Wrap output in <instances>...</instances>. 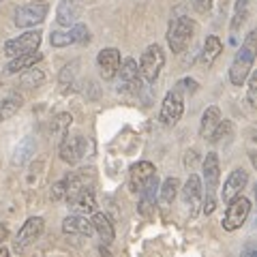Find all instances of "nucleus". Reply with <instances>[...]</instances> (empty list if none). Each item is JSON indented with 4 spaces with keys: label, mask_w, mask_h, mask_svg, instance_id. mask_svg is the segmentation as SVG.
<instances>
[{
    "label": "nucleus",
    "mask_w": 257,
    "mask_h": 257,
    "mask_svg": "<svg viewBox=\"0 0 257 257\" xmlns=\"http://www.w3.org/2000/svg\"><path fill=\"white\" fill-rule=\"evenodd\" d=\"M71 35H73V43H88L90 41V30H88L84 24H73V26H71Z\"/></svg>",
    "instance_id": "30"
},
{
    "label": "nucleus",
    "mask_w": 257,
    "mask_h": 257,
    "mask_svg": "<svg viewBox=\"0 0 257 257\" xmlns=\"http://www.w3.org/2000/svg\"><path fill=\"white\" fill-rule=\"evenodd\" d=\"M191 3H193V7H195L197 13H206V11H210L212 0H191Z\"/></svg>",
    "instance_id": "33"
},
{
    "label": "nucleus",
    "mask_w": 257,
    "mask_h": 257,
    "mask_svg": "<svg viewBox=\"0 0 257 257\" xmlns=\"http://www.w3.org/2000/svg\"><path fill=\"white\" fill-rule=\"evenodd\" d=\"M79 0H60L58 11H56V20H58L60 26H73L79 18Z\"/></svg>",
    "instance_id": "17"
},
{
    "label": "nucleus",
    "mask_w": 257,
    "mask_h": 257,
    "mask_svg": "<svg viewBox=\"0 0 257 257\" xmlns=\"http://www.w3.org/2000/svg\"><path fill=\"white\" fill-rule=\"evenodd\" d=\"M184 111V99H182V92L180 90H174L165 94L163 103H161V122H163L165 126H174L176 122L180 120Z\"/></svg>",
    "instance_id": "8"
},
{
    "label": "nucleus",
    "mask_w": 257,
    "mask_h": 257,
    "mask_svg": "<svg viewBox=\"0 0 257 257\" xmlns=\"http://www.w3.org/2000/svg\"><path fill=\"white\" fill-rule=\"evenodd\" d=\"M24 71H26V73H22V77H20L22 86L35 88V86H41V84H43V79H45L43 71H39V69H35V67H28V69H24Z\"/></svg>",
    "instance_id": "27"
},
{
    "label": "nucleus",
    "mask_w": 257,
    "mask_h": 257,
    "mask_svg": "<svg viewBox=\"0 0 257 257\" xmlns=\"http://www.w3.org/2000/svg\"><path fill=\"white\" fill-rule=\"evenodd\" d=\"M163 64H165V54H163V50H161V45H157V43L148 45L146 50H144L142 58H140V64H138L140 75L150 84L157 82V77L161 75Z\"/></svg>",
    "instance_id": "4"
},
{
    "label": "nucleus",
    "mask_w": 257,
    "mask_h": 257,
    "mask_svg": "<svg viewBox=\"0 0 257 257\" xmlns=\"http://www.w3.org/2000/svg\"><path fill=\"white\" fill-rule=\"evenodd\" d=\"M251 3H253V0H236V11H234V20H231V30H234V32L246 22Z\"/></svg>",
    "instance_id": "26"
},
{
    "label": "nucleus",
    "mask_w": 257,
    "mask_h": 257,
    "mask_svg": "<svg viewBox=\"0 0 257 257\" xmlns=\"http://www.w3.org/2000/svg\"><path fill=\"white\" fill-rule=\"evenodd\" d=\"M202 180H199V176L195 174H191L187 182H184V189H182V199H184V204L189 206V210L191 214H195L197 212V208L202 206V195H204V191H202Z\"/></svg>",
    "instance_id": "13"
},
{
    "label": "nucleus",
    "mask_w": 257,
    "mask_h": 257,
    "mask_svg": "<svg viewBox=\"0 0 257 257\" xmlns=\"http://www.w3.org/2000/svg\"><path fill=\"white\" fill-rule=\"evenodd\" d=\"M86 138L84 135H79V133H64L62 135V142H60V159L64 161V163H69V165H75L82 161V157L86 155Z\"/></svg>",
    "instance_id": "6"
},
{
    "label": "nucleus",
    "mask_w": 257,
    "mask_h": 257,
    "mask_svg": "<svg viewBox=\"0 0 257 257\" xmlns=\"http://www.w3.org/2000/svg\"><path fill=\"white\" fill-rule=\"evenodd\" d=\"M9 238V229H7V225H3L0 223V246L5 244V240Z\"/></svg>",
    "instance_id": "35"
},
{
    "label": "nucleus",
    "mask_w": 257,
    "mask_h": 257,
    "mask_svg": "<svg viewBox=\"0 0 257 257\" xmlns=\"http://www.w3.org/2000/svg\"><path fill=\"white\" fill-rule=\"evenodd\" d=\"M223 52V43H221V39L219 37H214L210 35L206 39V43H204V50H202V62L206 64V67H212L214 60L221 56Z\"/></svg>",
    "instance_id": "22"
},
{
    "label": "nucleus",
    "mask_w": 257,
    "mask_h": 257,
    "mask_svg": "<svg viewBox=\"0 0 257 257\" xmlns=\"http://www.w3.org/2000/svg\"><path fill=\"white\" fill-rule=\"evenodd\" d=\"M244 257H255V248H253V244H248V246L244 248Z\"/></svg>",
    "instance_id": "36"
},
{
    "label": "nucleus",
    "mask_w": 257,
    "mask_h": 257,
    "mask_svg": "<svg viewBox=\"0 0 257 257\" xmlns=\"http://www.w3.org/2000/svg\"><path fill=\"white\" fill-rule=\"evenodd\" d=\"M90 223H92V231H96V236L101 238V242L105 246H109L111 240H114V225H111L109 216L103 214V212H96Z\"/></svg>",
    "instance_id": "19"
},
{
    "label": "nucleus",
    "mask_w": 257,
    "mask_h": 257,
    "mask_svg": "<svg viewBox=\"0 0 257 257\" xmlns=\"http://www.w3.org/2000/svg\"><path fill=\"white\" fill-rule=\"evenodd\" d=\"M47 15V5L43 3H30V5H22L15 11V26L18 28H35L39 26Z\"/></svg>",
    "instance_id": "9"
},
{
    "label": "nucleus",
    "mask_w": 257,
    "mask_h": 257,
    "mask_svg": "<svg viewBox=\"0 0 257 257\" xmlns=\"http://www.w3.org/2000/svg\"><path fill=\"white\" fill-rule=\"evenodd\" d=\"M62 231L67 236H90L92 234V223L84 214H73L62 221Z\"/></svg>",
    "instance_id": "16"
},
{
    "label": "nucleus",
    "mask_w": 257,
    "mask_h": 257,
    "mask_svg": "<svg viewBox=\"0 0 257 257\" xmlns=\"http://www.w3.org/2000/svg\"><path fill=\"white\" fill-rule=\"evenodd\" d=\"M64 195H67V184H64V180L56 182L52 187V199L54 202H58V199H64Z\"/></svg>",
    "instance_id": "31"
},
{
    "label": "nucleus",
    "mask_w": 257,
    "mask_h": 257,
    "mask_svg": "<svg viewBox=\"0 0 257 257\" xmlns=\"http://www.w3.org/2000/svg\"><path fill=\"white\" fill-rule=\"evenodd\" d=\"M227 204L229 206H227V212H225V216H223V229L225 231H236L238 227H242L244 221L248 219V214H251V202H248L246 197L238 195Z\"/></svg>",
    "instance_id": "5"
},
{
    "label": "nucleus",
    "mask_w": 257,
    "mask_h": 257,
    "mask_svg": "<svg viewBox=\"0 0 257 257\" xmlns=\"http://www.w3.org/2000/svg\"><path fill=\"white\" fill-rule=\"evenodd\" d=\"M193 35H195V22L191 18H178L170 24V30H167V43H170V50L174 54H182L189 47V43L193 41Z\"/></svg>",
    "instance_id": "3"
},
{
    "label": "nucleus",
    "mask_w": 257,
    "mask_h": 257,
    "mask_svg": "<svg viewBox=\"0 0 257 257\" xmlns=\"http://www.w3.org/2000/svg\"><path fill=\"white\" fill-rule=\"evenodd\" d=\"M22 103H24V99L20 94H15V92L7 94L5 99L0 101V122H3V120H9L11 116L18 114L20 107H22Z\"/></svg>",
    "instance_id": "23"
},
{
    "label": "nucleus",
    "mask_w": 257,
    "mask_h": 257,
    "mask_svg": "<svg viewBox=\"0 0 257 257\" xmlns=\"http://www.w3.org/2000/svg\"><path fill=\"white\" fill-rule=\"evenodd\" d=\"M246 182H248V174L244 170H234L229 174V178L225 180L223 189H221V199L225 204L231 202V199L238 197L240 193H242V189L246 187Z\"/></svg>",
    "instance_id": "14"
},
{
    "label": "nucleus",
    "mask_w": 257,
    "mask_h": 257,
    "mask_svg": "<svg viewBox=\"0 0 257 257\" xmlns=\"http://www.w3.org/2000/svg\"><path fill=\"white\" fill-rule=\"evenodd\" d=\"M67 202H69V208H71V212L73 214H90L94 212V208H96V202H94V193L90 187H84V189H79L77 193H73V195H69L67 197Z\"/></svg>",
    "instance_id": "11"
},
{
    "label": "nucleus",
    "mask_w": 257,
    "mask_h": 257,
    "mask_svg": "<svg viewBox=\"0 0 257 257\" xmlns=\"http://www.w3.org/2000/svg\"><path fill=\"white\" fill-rule=\"evenodd\" d=\"M178 187H180V182H178V178H167L165 182H163V187H161V204L163 206H170L174 199H176V195H178Z\"/></svg>",
    "instance_id": "25"
},
{
    "label": "nucleus",
    "mask_w": 257,
    "mask_h": 257,
    "mask_svg": "<svg viewBox=\"0 0 257 257\" xmlns=\"http://www.w3.org/2000/svg\"><path fill=\"white\" fill-rule=\"evenodd\" d=\"M43 229H45V221L41 216H30V219L22 225V229L18 231V238L13 240L15 251H24V248L30 246L35 240H39L43 234Z\"/></svg>",
    "instance_id": "10"
},
{
    "label": "nucleus",
    "mask_w": 257,
    "mask_h": 257,
    "mask_svg": "<svg viewBox=\"0 0 257 257\" xmlns=\"http://www.w3.org/2000/svg\"><path fill=\"white\" fill-rule=\"evenodd\" d=\"M39 45H41V32L28 30V32H24V35H20L18 39H11V41L5 43V56L15 58V56H22V54L37 52Z\"/></svg>",
    "instance_id": "7"
},
{
    "label": "nucleus",
    "mask_w": 257,
    "mask_h": 257,
    "mask_svg": "<svg viewBox=\"0 0 257 257\" xmlns=\"http://www.w3.org/2000/svg\"><path fill=\"white\" fill-rule=\"evenodd\" d=\"M96 64H99L103 79H114L120 67V52L116 47H105V50H101L99 56H96Z\"/></svg>",
    "instance_id": "12"
},
{
    "label": "nucleus",
    "mask_w": 257,
    "mask_h": 257,
    "mask_svg": "<svg viewBox=\"0 0 257 257\" xmlns=\"http://www.w3.org/2000/svg\"><path fill=\"white\" fill-rule=\"evenodd\" d=\"M43 58V54L41 52H30V54H22V56H15V58H11V62L7 64V73H22L24 69H28V67H35V64Z\"/></svg>",
    "instance_id": "21"
},
{
    "label": "nucleus",
    "mask_w": 257,
    "mask_h": 257,
    "mask_svg": "<svg viewBox=\"0 0 257 257\" xmlns=\"http://www.w3.org/2000/svg\"><path fill=\"white\" fill-rule=\"evenodd\" d=\"M50 43L54 47H67V45H73V35L69 32H60V30H54L50 35Z\"/></svg>",
    "instance_id": "29"
},
{
    "label": "nucleus",
    "mask_w": 257,
    "mask_h": 257,
    "mask_svg": "<svg viewBox=\"0 0 257 257\" xmlns=\"http://www.w3.org/2000/svg\"><path fill=\"white\" fill-rule=\"evenodd\" d=\"M0 257H9V251L5 246H0Z\"/></svg>",
    "instance_id": "37"
},
{
    "label": "nucleus",
    "mask_w": 257,
    "mask_h": 257,
    "mask_svg": "<svg viewBox=\"0 0 257 257\" xmlns=\"http://www.w3.org/2000/svg\"><path fill=\"white\" fill-rule=\"evenodd\" d=\"M176 88H178V90H182V88H184V90H189V92H195L197 90V82H195V79H180Z\"/></svg>",
    "instance_id": "34"
},
{
    "label": "nucleus",
    "mask_w": 257,
    "mask_h": 257,
    "mask_svg": "<svg viewBox=\"0 0 257 257\" xmlns=\"http://www.w3.org/2000/svg\"><path fill=\"white\" fill-rule=\"evenodd\" d=\"M248 103L253 107L257 105V75H251V79H248Z\"/></svg>",
    "instance_id": "32"
},
{
    "label": "nucleus",
    "mask_w": 257,
    "mask_h": 257,
    "mask_svg": "<svg viewBox=\"0 0 257 257\" xmlns=\"http://www.w3.org/2000/svg\"><path fill=\"white\" fill-rule=\"evenodd\" d=\"M35 146H37V144H35V140H32V138H26L24 142H20L18 148H15V159L13 161L18 165H24L32 155H35Z\"/></svg>",
    "instance_id": "24"
},
{
    "label": "nucleus",
    "mask_w": 257,
    "mask_h": 257,
    "mask_svg": "<svg viewBox=\"0 0 257 257\" xmlns=\"http://www.w3.org/2000/svg\"><path fill=\"white\" fill-rule=\"evenodd\" d=\"M253 62H255V32H248L244 45L240 47V52L236 54V58L229 67V82L234 86H242L248 73H251Z\"/></svg>",
    "instance_id": "2"
},
{
    "label": "nucleus",
    "mask_w": 257,
    "mask_h": 257,
    "mask_svg": "<svg viewBox=\"0 0 257 257\" xmlns=\"http://www.w3.org/2000/svg\"><path fill=\"white\" fill-rule=\"evenodd\" d=\"M71 122H73L71 114H58V116L52 120V133H54V135H60V138H62V135L69 131Z\"/></svg>",
    "instance_id": "28"
},
{
    "label": "nucleus",
    "mask_w": 257,
    "mask_h": 257,
    "mask_svg": "<svg viewBox=\"0 0 257 257\" xmlns=\"http://www.w3.org/2000/svg\"><path fill=\"white\" fill-rule=\"evenodd\" d=\"M221 122V111L216 105H210L206 111H204V116H202V124H199V135H202L204 140L210 142L212 138V133H214V128L219 126Z\"/></svg>",
    "instance_id": "20"
},
{
    "label": "nucleus",
    "mask_w": 257,
    "mask_h": 257,
    "mask_svg": "<svg viewBox=\"0 0 257 257\" xmlns=\"http://www.w3.org/2000/svg\"><path fill=\"white\" fill-rule=\"evenodd\" d=\"M152 176H157V170H155V165H152L150 161H140V163H135L131 167V172H128V182H131V189L135 193H140L148 184V180L152 178Z\"/></svg>",
    "instance_id": "15"
},
{
    "label": "nucleus",
    "mask_w": 257,
    "mask_h": 257,
    "mask_svg": "<svg viewBox=\"0 0 257 257\" xmlns=\"http://www.w3.org/2000/svg\"><path fill=\"white\" fill-rule=\"evenodd\" d=\"M204 182H206V189L204 191V212L206 214H212L214 208H216V189H219V176H221V165H219V155L216 152H208L206 159H204Z\"/></svg>",
    "instance_id": "1"
},
{
    "label": "nucleus",
    "mask_w": 257,
    "mask_h": 257,
    "mask_svg": "<svg viewBox=\"0 0 257 257\" xmlns=\"http://www.w3.org/2000/svg\"><path fill=\"white\" fill-rule=\"evenodd\" d=\"M32 3H43V0H32Z\"/></svg>",
    "instance_id": "38"
},
{
    "label": "nucleus",
    "mask_w": 257,
    "mask_h": 257,
    "mask_svg": "<svg viewBox=\"0 0 257 257\" xmlns=\"http://www.w3.org/2000/svg\"><path fill=\"white\" fill-rule=\"evenodd\" d=\"M120 75V86L122 88H140V69H138V62L133 58H126L122 64L118 67V73Z\"/></svg>",
    "instance_id": "18"
}]
</instances>
